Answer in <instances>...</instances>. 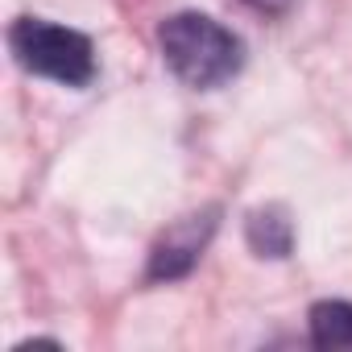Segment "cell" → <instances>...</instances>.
I'll list each match as a JSON object with an SVG mask.
<instances>
[{
  "instance_id": "obj_2",
  "label": "cell",
  "mask_w": 352,
  "mask_h": 352,
  "mask_svg": "<svg viewBox=\"0 0 352 352\" xmlns=\"http://www.w3.org/2000/svg\"><path fill=\"white\" fill-rule=\"evenodd\" d=\"M9 50L17 67L63 87H87L96 79V46L87 34L54 25L46 17H17L9 30Z\"/></svg>"
},
{
  "instance_id": "obj_1",
  "label": "cell",
  "mask_w": 352,
  "mask_h": 352,
  "mask_svg": "<svg viewBox=\"0 0 352 352\" xmlns=\"http://www.w3.org/2000/svg\"><path fill=\"white\" fill-rule=\"evenodd\" d=\"M157 46H162L170 75L187 87H195V91L224 87L245 67V42L208 13L166 17L157 25Z\"/></svg>"
},
{
  "instance_id": "obj_6",
  "label": "cell",
  "mask_w": 352,
  "mask_h": 352,
  "mask_svg": "<svg viewBox=\"0 0 352 352\" xmlns=\"http://www.w3.org/2000/svg\"><path fill=\"white\" fill-rule=\"evenodd\" d=\"M245 5H253L257 13H270V17H282L290 5H294V0H245Z\"/></svg>"
},
{
  "instance_id": "obj_3",
  "label": "cell",
  "mask_w": 352,
  "mask_h": 352,
  "mask_svg": "<svg viewBox=\"0 0 352 352\" xmlns=\"http://www.w3.org/2000/svg\"><path fill=\"white\" fill-rule=\"evenodd\" d=\"M216 228H220V208H216V204H212V208H199V212H191V216H183V220H174V224L153 241V249H149L145 282H179V278H187V274L199 265L204 249L212 245Z\"/></svg>"
},
{
  "instance_id": "obj_5",
  "label": "cell",
  "mask_w": 352,
  "mask_h": 352,
  "mask_svg": "<svg viewBox=\"0 0 352 352\" xmlns=\"http://www.w3.org/2000/svg\"><path fill=\"white\" fill-rule=\"evenodd\" d=\"M307 331H311V344L323 352L352 348V302H344V298L315 302L307 311Z\"/></svg>"
},
{
  "instance_id": "obj_4",
  "label": "cell",
  "mask_w": 352,
  "mask_h": 352,
  "mask_svg": "<svg viewBox=\"0 0 352 352\" xmlns=\"http://www.w3.org/2000/svg\"><path fill=\"white\" fill-rule=\"evenodd\" d=\"M245 236H249V249H253L257 257L282 261V257H290V249H294V220H290L282 208H257V212H249V220H245Z\"/></svg>"
}]
</instances>
